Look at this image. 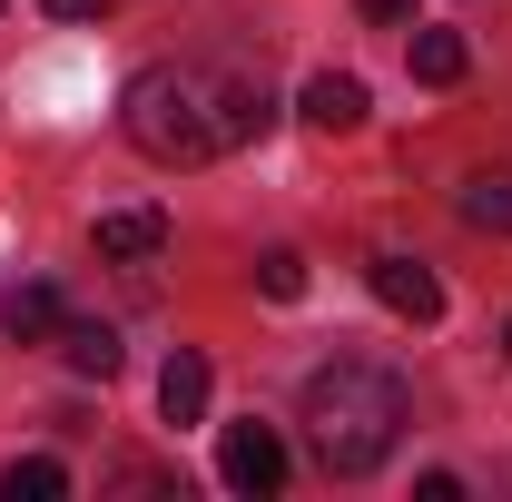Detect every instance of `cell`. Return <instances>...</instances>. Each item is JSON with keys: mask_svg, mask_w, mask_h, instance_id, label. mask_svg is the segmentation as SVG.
Listing matches in <instances>:
<instances>
[{"mask_svg": "<svg viewBox=\"0 0 512 502\" xmlns=\"http://www.w3.org/2000/svg\"><path fill=\"white\" fill-rule=\"evenodd\" d=\"M50 345H60V365L69 375H119V325H89V315H60V325H50Z\"/></svg>", "mask_w": 512, "mask_h": 502, "instance_id": "52a82bcc", "label": "cell"}, {"mask_svg": "<svg viewBox=\"0 0 512 502\" xmlns=\"http://www.w3.org/2000/svg\"><path fill=\"white\" fill-rule=\"evenodd\" d=\"M0 325H10V335H50V325H60V296H50V286H10V296H0Z\"/></svg>", "mask_w": 512, "mask_h": 502, "instance_id": "8fae6325", "label": "cell"}, {"mask_svg": "<svg viewBox=\"0 0 512 502\" xmlns=\"http://www.w3.org/2000/svg\"><path fill=\"white\" fill-rule=\"evenodd\" d=\"M503 355H512V325H503Z\"/></svg>", "mask_w": 512, "mask_h": 502, "instance_id": "2e32d148", "label": "cell"}, {"mask_svg": "<svg viewBox=\"0 0 512 502\" xmlns=\"http://www.w3.org/2000/svg\"><path fill=\"white\" fill-rule=\"evenodd\" d=\"M404 60H414L424 89H453V79L473 69V50H463V30H414V40H404Z\"/></svg>", "mask_w": 512, "mask_h": 502, "instance_id": "ba28073f", "label": "cell"}, {"mask_svg": "<svg viewBox=\"0 0 512 502\" xmlns=\"http://www.w3.org/2000/svg\"><path fill=\"white\" fill-rule=\"evenodd\" d=\"M158 414L168 424H197L207 414V355H168L158 365Z\"/></svg>", "mask_w": 512, "mask_h": 502, "instance_id": "9c48e42d", "label": "cell"}, {"mask_svg": "<svg viewBox=\"0 0 512 502\" xmlns=\"http://www.w3.org/2000/svg\"><path fill=\"white\" fill-rule=\"evenodd\" d=\"M296 109H306L325 138H345V128H365V79H355V69H316Z\"/></svg>", "mask_w": 512, "mask_h": 502, "instance_id": "5b68a950", "label": "cell"}, {"mask_svg": "<svg viewBox=\"0 0 512 502\" xmlns=\"http://www.w3.org/2000/svg\"><path fill=\"white\" fill-rule=\"evenodd\" d=\"M404 424H414V394L384 375V365H365V355H335V365H316L306 375V443H316L325 473H375L384 453L404 443Z\"/></svg>", "mask_w": 512, "mask_h": 502, "instance_id": "7a4b0ae2", "label": "cell"}, {"mask_svg": "<svg viewBox=\"0 0 512 502\" xmlns=\"http://www.w3.org/2000/svg\"><path fill=\"white\" fill-rule=\"evenodd\" d=\"M365 276H375V296L404 315V325H434V315H444V286H434V266H414V256H375Z\"/></svg>", "mask_w": 512, "mask_h": 502, "instance_id": "277c9868", "label": "cell"}, {"mask_svg": "<svg viewBox=\"0 0 512 502\" xmlns=\"http://www.w3.org/2000/svg\"><path fill=\"white\" fill-rule=\"evenodd\" d=\"M109 0H50V20H99Z\"/></svg>", "mask_w": 512, "mask_h": 502, "instance_id": "5bb4252c", "label": "cell"}, {"mask_svg": "<svg viewBox=\"0 0 512 502\" xmlns=\"http://www.w3.org/2000/svg\"><path fill=\"white\" fill-rule=\"evenodd\" d=\"M119 119H128V148H138V158H158V168H207V158L266 138V128H276V99H266L256 79H237V69L148 60L128 79Z\"/></svg>", "mask_w": 512, "mask_h": 502, "instance_id": "6da1fadb", "label": "cell"}, {"mask_svg": "<svg viewBox=\"0 0 512 502\" xmlns=\"http://www.w3.org/2000/svg\"><path fill=\"white\" fill-rule=\"evenodd\" d=\"M463 217L493 227V237H512V178H463Z\"/></svg>", "mask_w": 512, "mask_h": 502, "instance_id": "7c38bea8", "label": "cell"}, {"mask_svg": "<svg viewBox=\"0 0 512 502\" xmlns=\"http://www.w3.org/2000/svg\"><path fill=\"white\" fill-rule=\"evenodd\" d=\"M217 473H227V493H276L286 483V443H276V424H227V443H217Z\"/></svg>", "mask_w": 512, "mask_h": 502, "instance_id": "3957f363", "label": "cell"}, {"mask_svg": "<svg viewBox=\"0 0 512 502\" xmlns=\"http://www.w3.org/2000/svg\"><path fill=\"white\" fill-rule=\"evenodd\" d=\"M365 20H414V0H365Z\"/></svg>", "mask_w": 512, "mask_h": 502, "instance_id": "9a60e30c", "label": "cell"}, {"mask_svg": "<svg viewBox=\"0 0 512 502\" xmlns=\"http://www.w3.org/2000/svg\"><path fill=\"white\" fill-rule=\"evenodd\" d=\"M256 286H266L276 306H296V296H306V256H296V247H266V256H256Z\"/></svg>", "mask_w": 512, "mask_h": 502, "instance_id": "4fadbf2b", "label": "cell"}, {"mask_svg": "<svg viewBox=\"0 0 512 502\" xmlns=\"http://www.w3.org/2000/svg\"><path fill=\"white\" fill-rule=\"evenodd\" d=\"M60 493H69V473L50 453H20V463L0 473V502H60Z\"/></svg>", "mask_w": 512, "mask_h": 502, "instance_id": "30bf717a", "label": "cell"}, {"mask_svg": "<svg viewBox=\"0 0 512 502\" xmlns=\"http://www.w3.org/2000/svg\"><path fill=\"white\" fill-rule=\"evenodd\" d=\"M158 247H168V217H158V207H109V217H99V256H109V266H148Z\"/></svg>", "mask_w": 512, "mask_h": 502, "instance_id": "8992f818", "label": "cell"}]
</instances>
